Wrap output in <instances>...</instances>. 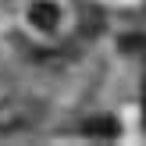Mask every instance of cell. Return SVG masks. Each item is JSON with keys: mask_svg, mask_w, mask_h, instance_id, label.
<instances>
[{"mask_svg": "<svg viewBox=\"0 0 146 146\" xmlns=\"http://www.w3.org/2000/svg\"><path fill=\"white\" fill-rule=\"evenodd\" d=\"M86 132L89 135H118V121L114 118H96V121L86 125Z\"/></svg>", "mask_w": 146, "mask_h": 146, "instance_id": "2", "label": "cell"}, {"mask_svg": "<svg viewBox=\"0 0 146 146\" xmlns=\"http://www.w3.org/2000/svg\"><path fill=\"white\" fill-rule=\"evenodd\" d=\"M29 21H32L36 29H43V32H54L57 21H61V11H57V4H50V0H36L32 11H29Z\"/></svg>", "mask_w": 146, "mask_h": 146, "instance_id": "1", "label": "cell"}]
</instances>
